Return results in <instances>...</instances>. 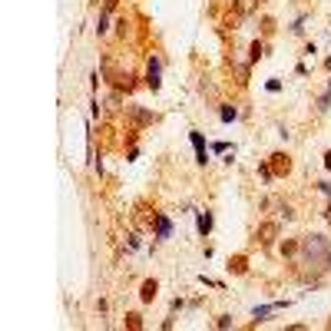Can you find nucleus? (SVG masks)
Masks as SVG:
<instances>
[{
	"label": "nucleus",
	"mask_w": 331,
	"mask_h": 331,
	"mask_svg": "<svg viewBox=\"0 0 331 331\" xmlns=\"http://www.w3.org/2000/svg\"><path fill=\"white\" fill-rule=\"evenodd\" d=\"M301 252H305V262L308 265H321L325 258H331L325 235H305V239H301Z\"/></svg>",
	"instance_id": "f257e3e1"
},
{
	"label": "nucleus",
	"mask_w": 331,
	"mask_h": 331,
	"mask_svg": "<svg viewBox=\"0 0 331 331\" xmlns=\"http://www.w3.org/2000/svg\"><path fill=\"white\" fill-rule=\"evenodd\" d=\"M255 239H258V245H275V239H278V222H262V225L255 229Z\"/></svg>",
	"instance_id": "f03ea898"
},
{
	"label": "nucleus",
	"mask_w": 331,
	"mask_h": 331,
	"mask_svg": "<svg viewBox=\"0 0 331 331\" xmlns=\"http://www.w3.org/2000/svg\"><path fill=\"white\" fill-rule=\"evenodd\" d=\"M159 70H163V63H159V56H153V60H149V70H146V83L153 89H159Z\"/></svg>",
	"instance_id": "7ed1b4c3"
},
{
	"label": "nucleus",
	"mask_w": 331,
	"mask_h": 331,
	"mask_svg": "<svg viewBox=\"0 0 331 331\" xmlns=\"http://www.w3.org/2000/svg\"><path fill=\"white\" fill-rule=\"evenodd\" d=\"M288 169H291V159H288L285 153H275V156H272V172H278V176H285Z\"/></svg>",
	"instance_id": "20e7f679"
},
{
	"label": "nucleus",
	"mask_w": 331,
	"mask_h": 331,
	"mask_svg": "<svg viewBox=\"0 0 331 331\" xmlns=\"http://www.w3.org/2000/svg\"><path fill=\"white\" fill-rule=\"evenodd\" d=\"M172 235V222L166 215H156V239H169Z\"/></svg>",
	"instance_id": "39448f33"
},
{
	"label": "nucleus",
	"mask_w": 331,
	"mask_h": 331,
	"mask_svg": "<svg viewBox=\"0 0 331 331\" xmlns=\"http://www.w3.org/2000/svg\"><path fill=\"white\" fill-rule=\"evenodd\" d=\"M189 136H192V146H196V163L206 166V143H202V136L199 132H189Z\"/></svg>",
	"instance_id": "423d86ee"
},
{
	"label": "nucleus",
	"mask_w": 331,
	"mask_h": 331,
	"mask_svg": "<svg viewBox=\"0 0 331 331\" xmlns=\"http://www.w3.org/2000/svg\"><path fill=\"white\" fill-rule=\"evenodd\" d=\"M156 291H159V285H156L153 278H149V282H143V291H139V298H143V301H153Z\"/></svg>",
	"instance_id": "0eeeda50"
},
{
	"label": "nucleus",
	"mask_w": 331,
	"mask_h": 331,
	"mask_svg": "<svg viewBox=\"0 0 331 331\" xmlns=\"http://www.w3.org/2000/svg\"><path fill=\"white\" fill-rule=\"evenodd\" d=\"M126 113H129L136 123H153V113H146V110H136V106H126Z\"/></svg>",
	"instance_id": "6e6552de"
},
{
	"label": "nucleus",
	"mask_w": 331,
	"mask_h": 331,
	"mask_svg": "<svg viewBox=\"0 0 331 331\" xmlns=\"http://www.w3.org/2000/svg\"><path fill=\"white\" fill-rule=\"evenodd\" d=\"M229 268H232V272H239V275H242V272H248V262H245L242 255H239V258H232V262H229Z\"/></svg>",
	"instance_id": "1a4fd4ad"
},
{
	"label": "nucleus",
	"mask_w": 331,
	"mask_h": 331,
	"mask_svg": "<svg viewBox=\"0 0 331 331\" xmlns=\"http://www.w3.org/2000/svg\"><path fill=\"white\" fill-rule=\"evenodd\" d=\"M209 229H212V215L206 212V215H199V232H202V235H209Z\"/></svg>",
	"instance_id": "9d476101"
},
{
	"label": "nucleus",
	"mask_w": 331,
	"mask_h": 331,
	"mask_svg": "<svg viewBox=\"0 0 331 331\" xmlns=\"http://www.w3.org/2000/svg\"><path fill=\"white\" fill-rule=\"evenodd\" d=\"M126 325H129V328L136 331V328H143V318H139V315L132 311V315H126Z\"/></svg>",
	"instance_id": "9b49d317"
},
{
	"label": "nucleus",
	"mask_w": 331,
	"mask_h": 331,
	"mask_svg": "<svg viewBox=\"0 0 331 331\" xmlns=\"http://www.w3.org/2000/svg\"><path fill=\"white\" fill-rule=\"evenodd\" d=\"M278 212H282V219H285V222H291V219H295V209H291L288 202H285V206H282V209H278Z\"/></svg>",
	"instance_id": "f8f14e48"
},
{
	"label": "nucleus",
	"mask_w": 331,
	"mask_h": 331,
	"mask_svg": "<svg viewBox=\"0 0 331 331\" xmlns=\"http://www.w3.org/2000/svg\"><path fill=\"white\" fill-rule=\"evenodd\" d=\"M295 248H301V242H285V245H282V252H285V255H295Z\"/></svg>",
	"instance_id": "ddd939ff"
},
{
	"label": "nucleus",
	"mask_w": 331,
	"mask_h": 331,
	"mask_svg": "<svg viewBox=\"0 0 331 331\" xmlns=\"http://www.w3.org/2000/svg\"><path fill=\"white\" fill-rule=\"evenodd\" d=\"M262 53H265V46L258 43V40H255V43H252V63H255V60H258V56H262Z\"/></svg>",
	"instance_id": "4468645a"
},
{
	"label": "nucleus",
	"mask_w": 331,
	"mask_h": 331,
	"mask_svg": "<svg viewBox=\"0 0 331 331\" xmlns=\"http://www.w3.org/2000/svg\"><path fill=\"white\" fill-rule=\"evenodd\" d=\"M222 120H225V123L235 120V106H225V110H222Z\"/></svg>",
	"instance_id": "2eb2a0df"
},
{
	"label": "nucleus",
	"mask_w": 331,
	"mask_h": 331,
	"mask_svg": "<svg viewBox=\"0 0 331 331\" xmlns=\"http://www.w3.org/2000/svg\"><path fill=\"white\" fill-rule=\"evenodd\" d=\"M235 7H239V10L245 13V10H248V0H235Z\"/></svg>",
	"instance_id": "dca6fc26"
},
{
	"label": "nucleus",
	"mask_w": 331,
	"mask_h": 331,
	"mask_svg": "<svg viewBox=\"0 0 331 331\" xmlns=\"http://www.w3.org/2000/svg\"><path fill=\"white\" fill-rule=\"evenodd\" d=\"M325 169H331V153H325Z\"/></svg>",
	"instance_id": "f3484780"
},
{
	"label": "nucleus",
	"mask_w": 331,
	"mask_h": 331,
	"mask_svg": "<svg viewBox=\"0 0 331 331\" xmlns=\"http://www.w3.org/2000/svg\"><path fill=\"white\" fill-rule=\"evenodd\" d=\"M325 219H328V222H331V206H328V209H325Z\"/></svg>",
	"instance_id": "a211bd4d"
},
{
	"label": "nucleus",
	"mask_w": 331,
	"mask_h": 331,
	"mask_svg": "<svg viewBox=\"0 0 331 331\" xmlns=\"http://www.w3.org/2000/svg\"><path fill=\"white\" fill-rule=\"evenodd\" d=\"M328 328H331V321H328Z\"/></svg>",
	"instance_id": "6ab92c4d"
}]
</instances>
